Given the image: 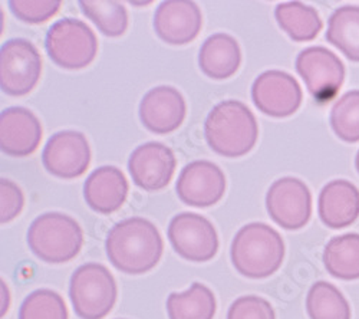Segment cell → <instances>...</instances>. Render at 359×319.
Here are the masks:
<instances>
[{
    "mask_svg": "<svg viewBox=\"0 0 359 319\" xmlns=\"http://www.w3.org/2000/svg\"><path fill=\"white\" fill-rule=\"evenodd\" d=\"M105 250L116 271L127 275H144L158 265L164 242L153 222L130 217L111 227Z\"/></svg>",
    "mask_w": 359,
    "mask_h": 319,
    "instance_id": "1",
    "label": "cell"
},
{
    "mask_svg": "<svg viewBox=\"0 0 359 319\" xmlns=\"http://www.w3.org/2000/svg\"><path fill=\"white\" fill-rule=\"evenodd\" d=\"M205 141L216 154L226 158L243 157L259 138L255 114L241 101L227 100L213 107L204 123Z\"/></svg>",
    "mask_w": 359,
    "mask_h": 319,
    "instance_id": "2",
    "label": "cell"
},
{
    "mask_svg": "<svg viewBox=\"0 0 359 319\" xmlns=\"http://www.w3.org/2000/svg\"><path fill=\"white\" fill-rule=\"evenodd\" d=\"M230 259L242 276L264 279L280 269L285 243L278 230L266 223L253 222L243 226L233 238Z\"/></svg>",
    "mask_w": 359,
    "mask_h": 319,
    "instance_id": "3",
    "label": "cell"
},
{
    "mask_svg": "<svg viewBox=\"0 0 359 319\" xmlns=\"http://www.w3.org/2000/svg\"><path fill=\"white\" fill-rule=\"evenodd\" d=\"M27 245L45 264H67L81 252L83 231L74 217L50 212L32 222L27 230Z\"/></svg>",
    "mask_w": 359,
    "mask_h": 319,
    "instance_id": "4",
    "label": "cell"
},
{
    "mask_svg": "<svg viewBox=\"0 0 359 319\" xmlns=\"http://www.w3.org/2000/svg\"><path fill=\"white\" fill-rule=\"evenodd\" d=\"M118 297L115 278L101 264H85L71 276L69 299L81 319H104Z\"/></svg>",
    "mask_w": 359,
    "mask_h": 319,
    "instance_id": "5",
    "label": "cell"
},
{
    "mask_svg": "<svg viewBox=\"0 0 359 319\" xmlns=\"http://www.w3.org/2000/svg\"><path fill=\"white\" fill-rule=\"evenodd\" d=\"M45 48L55 65L78 71L94 62L98 53V41L85 22L64 18L48 29Z\"/></svg>",
    "mask_w": 359,
    "mask_h": 319,
    "instance_id": "6",
    "label": "cell"
},
{
    "mask_svg": "<svg viewBox=\"0 0 359 319\" xmlns=\"http://www.w3.org/2000/svg\"><path fill=\"white\" fill-rule=\"evenodd\" d=\"M42 74L38 48L23 38L6 41L0 48V88L11 97H23L35 90Z\"/></svg>",
    "mask_w": 359,
    "mask_h": 319,
    "instance_id": "7",
    "label": "cell"
},
{
    "mask_svg": "<svg viewBox=\"0 0 359 319\" xmlns=\"http://www.w3.org/2000/svg\"><path fill=\"white\" fill-rule=\"evenodd\" d=\"M297 74L319 104L331 102L342 88L345 67L339 57L327 48L311 46L297 55L294 62Z\"/></svg>",
    "mask_w": 359,
    "mask_h": 319,
    "instance_id": "8",
    "label": "cell"
},
{
    "mask_svg": "<svg viewBox=\"0 0 359 319\" xmlns=\"http://www.w3.org/2000/svg\"><path fill=\"white\" fill-rule=\"evenodd\" d=\"M168 240L178 256L194 264L212 260L219 250V236L213 223L197 213H180L168 224Z\"/></svg>",
    "mask_w": 359,
    "mask_h": 319,
    "instance_id": "9",
    "label": "cell"
},
{
    "mask_svg": "<svg viewBox=\"0 0 359 319\" xmlns=\"http://www.w3.org/2000/svg\"><path fill=\"white\" fill-rule=\"evenodd\" d=\"M266 210L271 219L286 230H299L312 216V194L299 179L282 177L267 190Z\"/></svg>",
    "mask_w": 359,
    "mask_h": 319,
    "instance_id": "10",
    "label": "cell"
},
{
    "mask_svg": "<svg viewBox=\"0 0 359 319\" xmlns=\"http://www.w3.org/2000/svg\"><path fill=\"white\" fill-rule=\"evenodd\" d=\"M304 93L297 79L279 69L260 74L252 85V101L267 117L287 118L301 108Z\"/></svg>",
    "mask_w": 359,
    "mask_h": 319,
    "instance_id": "11",
    "label": "cell"
},
{
    "mask_svg": "<svg viewBox=\"0 0 359 319\" xmlns=\"http://www.w3.org/2000/svg\"><path fill=\"white\" fill-rule=\"evenodd\" d=\"M45 170L52 176L72 180L83 176L91 164V149L86 137L74 130L53 134L42 151Z\"/></svg>",
    "mask_w": 359,
    "mask_h": 319,
    "instance_id": "12",
    "label": "cell"
},
{
    "mask_svg": "<svg viewBox=\"0 0 359 319\" xmlns=\"http://www.w3.org/2000/svg\"><path fill=\"white\" fill-rule=\"evenodd\" d=\"M175 191L187 206L210 208L217 205L226 193V176L223 170L212 161H191L180 172Z\"/></svg>",
    "mask_w": 359,
    "mask_h": 319,
    "instance_id": "13",
    "label": "cell"
},
{
    "mask_svg": "<svg viewBox=\"0 0 359 319\" xmlns=\"http://www.w3.org/2000/svg\"><path fill=\"white\" fill-rule=\"evenodd\" d=\"M175 167L174 151L157 141L137 147L128 160V171L134 184L145 191L165 189L174 176Z\"/></svg>",
    "mask_w": 359,
    "mask_h": 319,
    "instance_id": "14",
    "label": "cell"
},
{
    "mask_svg": "<svg viewBox=\"0 0 359 319\" xmlns=\"http://www.w3.org/2000/svg\"><path fill=\"white\" fill-rule=\"evenodd\" d=\"M138 114L142 125L149 133L165 135L183 124L187 104L182 93L174 86L160 85L142 97Z\"/></svg>",
    "mask_w": 359,
    "mask_h": 319,
    "instance_id": "15",
    "label": "cell"
},
{
    "mask_svg": "<svg viewBox=\"0 0 359 319\" xmlns=\"http://www.w3.org/2000/svg\"><path fill=\"white\" fill-rule=\"evenodd\" d=\"M154 31L157 36L172 46L193 42L203 26L201 11L190 0H165L156 9Z\"/></svg>",
    "mask_w": 359,
    "mask_h": 319,
    "instance_id": "16",
    "label": "cell"
},
{
    "mask_svg": "<svg viewBox=\"0 0 359 319\" xmlns=\"http://www.w3.org/2000/svg\"><path fill=\"white\" fill-rule=\"evenodd\" d=\"M42 140V124L25 107H9L0 114V149L15 158L34 154Z\"/></svg>",
    "mask_w": 359,
    "mask_h": 319,
    "instance_id": "17",
    "label": "cell"
},
{
    "mask_svg": "<svg viewBox=\"0 0 359 319\" xmlns=\"http://www.w3.org/2000/svg\"><path fill=\"white\" fill-rule=\"evenodd\" d=\"M128 191L127 177L115 165H102L94 170L83 184L86 205L100 215H111L121 209Z\"/></svg>",
    "mask_w": 359,
    "mask_h": 319,
    "instance_id": "18",
    "label": "cell"
},
{
    "mask_svg": "<svg viewBox=\"0 0 359 319\" xmlns=\"http://www.w3.org/2000/svg\"><path fill=\"white\" fill-rule=\"evenodd\" d=\"M318 213L334 230L351 226L359 217V190L346 180L329 182L319 194Z\"/></svg>",
    "mask_w": 359,
    "mask_h": 319,
    "instance_id": "19",
    "label": "cell"
},
{
    "mask_svg": "<svg viewBox=\"0 0 359 319\" xmlns=\"http://www.w3.org/2000/svg\"><path fill=\"white\" fill-rule=\"evenodd\" d=\"M242 64V50L238 42L227 34L208 36L198 52L201 72L216 81L231 78Z\"/></svg>",
    "mask_w": 359,
    "mask_h": 319,
    "instance_id": "20",
    "label": "cell"
},
{
    "mask_svg": "<svg viewBox=\"0 0 359 319\" xmlns=\"http://www.w3.org/2000/svg\"><path fill=\"white\" fill-rule=\"evenodd\" d=\"M168 319H213L217 302L208 286L194 282L186 292H172L167 302Z\"/></svg>",
    "mask_w": 359,
    "mask_h": 319,
    "instance_id": "21",
    "label": "cell"
},
{
    "mask_svg": "<svg viewBox=\"0 0 359 319\" xmlns=\"http://www.w3.org/2000/svg\"><path fill=\"white\" fill-rule=\"evenodd\" d=\"M282 31L294 42H311L322 31V20L315 8L302 2H283L275 9Z\"/></svg>",
    "mask_w": 359,
    "mask_h": 319,
    "instance_id": "22",
    "label": "cell"
},
{
    "mask_svg": "<svg viewBox=\"0 0 359 319\" xmlns=\"http://www.w3.org/2000/svg\"><path fill=\"white\" fill-rule=\"evenodd\" d=\"M323 265L337 279H359V235L346 233L329 240L323 250Z\"/></svg>",
    "mask_w": 359,
    "mask_h": 319,
    "instance_id": "23",
    "label": "cell"
},
{
    "mask_svg": "<svg viewBox=\"0 0 359 319\" xmlns=\"http://www.w3.org/2000/svg\"><path fill=\"white\" fill-rule=\"evenodd\" d=\"M326 41L349 61L359 62V6H342L327 20Z\"/></svg>",
    "mask_w": 359,
    "mask_h": 319,
    "instance_id": "24",
    "label": "cell"
},
{
    "mask_svg": "<svg viewBox=\"0 0 359 319\" xmlns=\"http://www.w3.org/2000/svg\"><path fill=\"white\" fill-rule=\"evenodd\" d=\"M81 12L108 38L123 36L128 29V12L115 0H81Z\"/></svg>",
    "mask_w": 359,
    "mask_h": 319,
    "instance_id": "25",
    "label": "cell"
},
{
    "mask_svg": "<svg viewBox=\"0 0 359 319\" xmlns=\"http://www.w3.org/2000/svg\"><path fill=\"white\" fill-rule=\"evenodd\" d=\"M306 312L311 319H351V306L332 283H313L306 297Z\"/></svg>",
    "mask_w": 359,
    "mask_h": 319,
    "instance_id": "26",
    "label": "cell"
},
{
    "mask_svg": "<svg viewBox=\"0 0 359 319\" xmlns=\"http://www.w3.org/2000/svg\"><path fill=\"white\" fill-rule=\"evenodd\" d=\"M19 319H68L64 298L52 289H36L20 305Z\"/></svg>",
    "mask_w": 359,
    "mask_h": 319,
    "instance_id": "27",
    "label": "cell"
},
{
    "mask_svg": "<svg viewBox=\"0 0 359 319\" xmlns=\"http://www.w3.org/2000/svg\"><path fill=\"white\" fill-rule=\"evenodd\" d=\"M331 127L345 142L359 141V91L342 95L331 109Z\"/></svg>",
    "mask_w": 359,
    "mask_h": 319,
    "instance_id": "28",
    "label": "cell"
},
{
    "mask_svg": "<svg viewBox=\"0 0 359 319\" xmlns=\"http://www.w3.org/2000/svg\"><path fill=\"white\" fill-rule=\"evenodd\" d=\"M59 0H11L9 9L23 23L41 25L53 18L61 9Z\"/></svg>",
    "mask_w": 359,
    "mask_h": 319,
    "instance_id": "29",
    "label": "cell"
},
{
    "mask_svg": "<svg viewBox=\"0 0 359 319\" xmlns=\"http://www.w3.org/2000/svg\"><path fill=\"white\" fill-rule=\"evenodd\" d=\"M227 319H276V313L271 302L264 298L246 295L230 305Z\"/></svg>",
    "mask_w": 359,
    "mask_h": 319,
    "instance_id": "30",
    "label": "cell"
},
{
    "mask_svg": "<svg viewBox=\"0 0 359 319\" xmlns=\"http://www.w3.org/2000/svg\"><path fill=\"white\" fill-rule=\"evenodd\" d=\"M25 206V196L18 184L11 180H0V222L4 224L16 219Z\"/></svg>",
    "mask_w": 359,
    "mask_h": 319,
    "instance_id": "31",
    "label": "cell"
},
{
    "mask_svg": "<svg viewBox=\"0 0 359 319\" xmlns=\"http://www.w3.org/2000/svg\"><path fill=\"white\" fill-rule=\"evenodd\" d=\"M2 297H4V304H2V316H5L8 306H9V291L8 286L5 285V282L2 280Z\"/></svg>",
    "mask_w": 359,
    "mask_h": 319,
    "instance_id": "32",
    "label": "cell"
},
{
    "mask_svg": "<svg viewBox=\"0 0 359 319\" xmlns=\"http://www.w3.org/2000/svg\"><path fill=\"white\" fill-rule=\"evenodd\" d=\"M355 165H356V170H358V172H359V151H358L356 158H355Z\"/></svg>",
    "mask_w": 359,
    "mask_h": 319,
    "instance_id": "33",
    "label": "cell"
}]
</instances>
